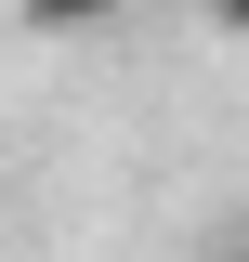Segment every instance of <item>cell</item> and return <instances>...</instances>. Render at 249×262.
<instances>
[{
    "instance_id": "1",
    "label": "cell",
    "mask_w": 249,
    "mask_h": 262,
    "mask_svg": "<svg viewBox=\"0 0 249 262\" xmlns=\"http://www.w3.org/2000/svg\"><path fill=\"white\" fill-rule=\"evenodd\" d=\"M13 13H27L39 39H92V27H118L131 0H13Z\"/></svg>"
},
{
    "instance_id": "2",
    "label": "cell",
    "mask_w": 249,
    "mask_h": 262,
    "mask_svg": "<svg viewBox=\"0 0 249 262\" xmlns=\"http://www.w3.org/2000/svg\"><path fill=\"white\" fill-rule=\"evenodd\" d=\"M210 27H223V39H249V0H210Z\"/></svg>"
},
{
    "instance_id": "3",
    "label": "cell",
    "mask_w": 249,
    "mask_h": 262,
    "mask_svg": "<svg viewBox=\"0 0 249 262\" xmlns=\"http://www.w3.org/2000/svg\"><path fill=\"white\" fill-rule=\"evenodd\" d=\"M223 262H249V210H236V236H223Z\"/></svg>"
}]
</instances>
